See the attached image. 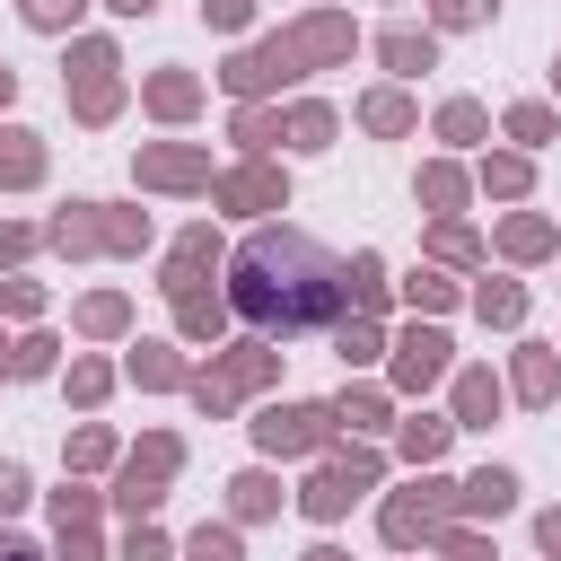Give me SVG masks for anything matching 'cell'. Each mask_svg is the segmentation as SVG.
<instances>
[{"mask_svg": "<svg viewBox=\"0 0 561 561\" xmlns=\"http://www.w3.org/2000/svg\"><path fill=\"white\" fill-rule=\"evenodd\" d=\"M342 263L307 237V228H263V237H245V254H237V316L245 324H263V333H316V324H333V307H342Z\"/></svg>", "mask_w": 561, "mask_h": 561, "instance_id": "6da1fadb", "label": "cell"}, {"mask_svg": "<svg viewBox=\"0 0 561 561\" xmlns=\"http://www.w3.org/2000/svg\"><path fill=\"white\" fill-rule=\"evenodd\" d=\"M368 482H377V465H368V456H351V465L316 473V482H307V517H342V508H351Z\"/></svg>", "mask_w": 561, "mask_h": 561, "instance_id": "7a4b0ae2", "label": "cell"}, {"mask_svg": "<svg viewBox=\"0 0 561 561\" xmlns=\"http://www.w3.org/2000/svg\"><path fill=\"white\" fill-rule=\"evenodd\" d=\"M79 114L88 123L114 114V44H79Z\"/></svg>", "mask_w": 561, "mask_h": 561, "instance_id": "3957f363", "label": "cell"}, {"mask_svg": "<svg viewBox=\"0 0 561 561\" xmlns=\"http://www.w3.org/2000/svg\"><path fill=\"white\" fill-rule=\"evenodd\" d=\"M324 421H333V412H316V403H280V412H263L254 430H263V447H289V456H298V447L324 438Z\"/></svg>", "mask_w": 561, "mask_h": 561, "instance_id": "277c9868", "label": "cell"}, {"mask_svg": "<svg viewBox=\"0 0 561 561\" xmlns=\"http://www.w3.org/2000/svg\"><path fill=\"white\" fill-rule=\"evenodd\" d=\"M447 368V333H403L394 342V386H430Z\"/></svg>", "mask_w": 561, "mask_h": 561, "instance_id": "5b68a950", "label": "cell"}, {"mask_svg": "<svg viewBox=\"0 0 561 561\" xmlns=\"http://www.w3.org/2000/svg\"><path fill=\"white\" fill-rule=\"evenodd\" d=\"M500 412V386H491V368H465L456 377V430H482Z\"/></svg>", "mask_w": 561, "mask_h": 561, "instance_id": "8992f818", "label": "cell"}, {"mask_svg": "<svg viewBox=\"0 0 561 561\" xmlns=\"http://www.w3.org/2000/svg\"><path fill=\"white\" fill-rule=\"evenodd\" d=\"M219 202H228V210H272V202H280V175L245 167V175H228V184H219Z\"/></svg>", "mask_w": 561, "mask_h": 561, "instance_id": "52a82bcc", "label": "cell"}, {"mask_svg": "<svg viewBox=\"0 0 561 561\" xmlns=\"http://www.w3.org/2000/svg\"><path fill=\"white\" fill-rule=\"evenodd\" d=\"M421 491H430V500H394V508H386V535H394V543H412V535H430V517H438V500H447L438 482H421Z\"/></svg>", "mask_w": 561, "mask_h": 561, "instance_id": "ba28073f", "label": "cell"}, {"mask_svg": "<svg viewBox=\"0 0 561 561\" xmlns=\"http://www.w3.org/2000/svg\"><path fill=\"white\" fill-rule=\"evenodd\" d=\"M140 175H149V184H202V158H193V149H149Z\"/></svg>", "mask_w": 561, "mask_h": 561, "instance_id": "9c48e42d", "label": "cell"}, {"mask_svg": "<svg viewBox=\"0 0 561 561\" xmlns=\"http://www.w3.org/2000/svg\"><path fill=\"white\" fill-rule=\"evenodd\" d=\"M508 500H517V473H500V465H491V473H473V482H465V508H482V517H500V508H508Z\"/></svg>", "mask_w": 561, "mask_h": 561, "instance_id": "30bf717a", "label": "cell"}, {"mask_svg": "<svg viewBox=\"0 0 561 561\" xmlns=\"http://www.w3.org/2000/svg\"><path fill=\"white\" fill-rule=\"evenodd\" d=\"M35 167H44L35 140H26V131H0V175H9V184H35Z\"/></svg>", "mask_w": 561, "mask_h": 561, "instance_id": "8fae6325", "label": "cell"}, {"mask_svg": "<svg viewBox=\"0 0 561 561\" xmlns=\"http://www.w3.org/2000/svg\"><path fill=\"white\" fill-rule=\"evenodd\" d=\"M377 53H386L394 70H430V35H412V26H394V35L377 44Z\"/></svg>", "mask_w": 561, "mask_h": 561, "instance_id": "7c38bea8", "label": "cell"}, {"mask_svg": "<svg viewBox=\"0 0 561 561\" xmlns=\"http://www.w3.org/2000/svg\"><path fill=\"white\" fill-rule=\"evenodd\" d=\"M359 123H368V131H403V123H412V105L386 88V96H368V105H359Z\"/></svg>", "mask_w": 561, "mask_h": 561, "instance_id": "4fadbf2b", "label": "cell"}, {"mask_svg": "<svg viewBox=\"0 0 561 561\" xmlns=\"http://www.w3.org/2000/svg\"><path fill=\"white\" fill-rule=\"evenodd\" d=\"M289 140H298V149H324V140H333V114H324V105H298V114H289Z\"/></svg>", "mask_w": 561, "mask_h": 561, "instance_id": "5bb4252c", "label": "cell"}, {"mask_svg": "<svg viewBox=\"0 0 561 561\" xmlns=\"http://www.w3.org/2000/svg\"><path fill=\"white\" fill-rule=\"evenodd\" d=\"M517 394H526V403L552 394V351H526V359H517Z\"/></svg>", "mask_w": 561, "mask_h": 561, "instance_id": "9a60e30c", "label": "cell"}, {"mask_svg": "<svg viewBox=\"0 0 561 561\" xmlns=\"http://www.w3.org/2000/svg\"><path fill=\"white\" fill-rule=\"evenodd\" d=\"M447 430H456V421H412V430H403V456H412V465H430V456L447 447Z\"/></svg>", "mask_w": 561, "mask_h": 561, "instance_id": "2e32d148", "label": "cell"}, {"mask_svg": "<svg viewBox=\"0 0 561 561\" xmlns=\"http://www.w3.org/2000/svg\"><path fill=\"white\" fill-rule=\"evenodd\" d=\"M184 298V333H219V298H202V289H175Z\"/></svg>", "mask_w": 561, "mask_h": 561, "instance_id": "e0dca14e", "label": "cell"}, {"mask_svg": "<svg viewBox=\"0 0 561 561\" xmlns=\"http://www.w3.org/2000/svg\"><path fill=\"white\" fill-rule=\"evenodd\" d=\"M482 316H491V324H517V316H526V298L500 280V289H482Z\"/></svg>", "mask_w": 561, "mask_h": 561, "instance_id": "ac0fdd59", "label": "cell"}, {"mask_svg": "<svg viewBox=\"0 0 561 561\" xmlns=\"http://www.w3.org/2000/svg\"><path fill=\"white\" fill-rule=\"evenodd\" d=\"M272 500H280V491H272V482H263V473H245V482H237V517H263V508H272Z\"/></svg>", "mask_w": 561, "mask_h": 561, "instance_id": "d6986e66", "label": "cell"}, {"mask_svg": "<svg viewBox=\"0 0 561 561\" xmlns=\"http://www.w3.org/2000/svg\"><path fill=\"white\" fill-rule=\"evenodd\" d=\"M193 561H237V535H228V526H202V535H193Z\"/></svg>", "mask_w": 561, "mask_h": 561, "instance_id": "ffe728a7", "label": "cell"}, {"mask_svg": "<svg viewBox=\"0 0 561 561\" xmlns=\"http://www.w3.org/2000/svg\"><path fill=\"white\" fill-rule=\"evenodd\" d=\"M88 0H26V26H70Z\"/></svg>", "mask_w": 561, "mask_h": 561, "instance_id": "44dd1931", "label": "cell"}, {"mask_svg": "<svg viewBox=\"0 0 561 561\" xmlns=\"http://www.w3.org/2000/svg\"><path fill=\"white\" fill-rule=\"evenodd\" d=\"M438 131H447V140H473V131H482V105H447Z\"/></svg>", "mask_w": 561, "mask_h": 561, "instance_id": "7402d4cb", "label": "cell"}, {"mask_svg": "<svg viewBox=\"0 0 561 561\" xmlns=\"http://www.w3.org/2000/svg\"><path fill=\"white\" fill-rule=\"evenodd\" d=\"M508 131H517V140H552V114H543V105H517Z\"/></svg>", "mask_w": 561, "mask_h": 561, "instance_id": "603a6c76", "label": "cell"}, {"mask_svg": "<svg viewBox=\"0 0 561 561\" xmlns=\"http://www.w3.org/2000/svg\"><path fill=\"white\" fill-rule=\"evenodd\" d=\"M543 245H552L543 219H517V228H508V254H543Z\"/></svg>", "mask_w": 561, "mask_h": 561, "instance_id": "cb8c5ba5", "label": "cell"}, {"mask_svg": "<svg viewBox=\"0 0 561 561\" xmlns=\"http://www.w3.org/2000/svg\"><path fill=\"white\" fill-rule=\"evenodd\" d=\"M342 421H351V430H377L386 403H377V394H342Z\"/></svg>", "mask_w": 561, "mask_h": 561, "instance_id": "d4e9b609", "label": "cell"}, {"mask_svg": "<svg viewBox=\"0 0 561 561\" xmlns=\"http://www.w3.org/2000/svg\"><path fill=\"white\" fill-rule=\"evenodd\" d=\"M149 96H158V114H184V105H193V79H158Z\"/></svg>", "mask_w": 561, "mask_h": 561, "instance_id": "484cf974", "label": "cell"}, {"mask_svg": "<svg viewBox=\"0 0 561 561\" xmlns=\"http://www.w3.org/2000/svg\"><path fill=\"white\" fill-rule=\"evenodd\" d=\"M131 377H140V386H167V377H175V359H167V351H140V359H131Z\"/></svg>", "mask_w": 561, "mask_h": 561, "instance_id": "4316f807", "label": "cell"}, {"mask_svg": "<svg viewBox=\"0 0 561 561\" xmlns=\"http://www.w3.org/2000/svg\"><path fill=\"white\" fill-rule=\"evenodd\" d=\"M26 508V465H0V517Z\"/></svg>", "mask_w": 561, "mask_h": 561, "instance_id": "83f0119b", "label": "cell"}, {"mask_svg": "<svg viewBox=\"0 0 561 561\" xmlns=\"http://www.w3.org/2000/svg\"><path fill=\"white\" fill-rule=\"evenodd\" d=\"M482 175H491V193H517V184H526V167H517V158H491Z\"/></svg>", "mask_w": 561, "mask_h": 561, "instance_id": "f1b7e54d", "label": "cell"}, {"mask_svg": "<svg viewBox=\"0 0 561 561\" xmlns=\"http://www.w3.org/2000/svg\"><path fill=\"white\" fill-rule=\"evenodd\" d=\"M123 324V298H88V333H114Z\"/></svg>", "mask_w": 561, "mask_h": 561, "instance_id": "f546056e", "label": "cell"}, {"mask_svg": "<svg viewBox=\"0 0 561 561\" xmlns=\"http://www.w3.org/2000/svg\"><path fill=\"white\" fill-rule=\"evenodd\" d=\"M342 359H377V324H351L342 333Z\"/></svg>", "mask_w": 561, "mask_h": 561, "instance_id": "4dcf8cb0", "label": "cell"}, {"mask_svg": "<svg viewBox=\"0 0 561 561\" xmlns=\"http://www.w3.org/2000/svg\"><path fill=\"white\" fill-rule=\"evenodd\" d=\"M245 9H254V0H202V18H210V26H245Z\"/></svg>", "mask_w": 561, "mask_h": 561, "instance_id": "1f68e13d", "label": "cell"}, {"mask_svg": "<svg viewBox=\"0 0 561 561\" xmlns=\"http://www.w3.org/2000/svg\"><path fill=\"white\" fill-rule=\"evenodd\" d=\"M430 9H438V26H473L482 18V0H430Z\"/></svg>", "mask_w": 561, "mask_h": 561, "instance_id": "d6a6232c", "label": "cell"}, {"mask_svg": "<svg viewBox=\"0 0 561 561\" xmlns=\"http://www.w3.org/2000/svg\"><path fill=\"white\" fill-rule=\"evenodd\" d=\"M61 561H96V543H88V526H61Z\"/></svg>", "mask_w": 561, "mask_h": 561, "instance_id": "836d02e7", "label": "cell"}, {"mask_svg": "<svg viewBox=\"0 0 561 561\" xmlns=\"http://www.w3.org/2000/svg\"><path fill=\"white\" fill-rule=\"evenodd\" d=\"M123 561H167V543H158V535H149V526H140V535H131V552H123Z\"/></svg>", "mask_w": 561, "mask_h": 561, "instance_id": "e575fe53", "label": "cell"}, {"mask_svg": "<svg viewBox=\"0 0 561 561\" xmlns=\"http://www.w3.org/2000/svg\"><path fill=\"white\" fill-rule=\"evenodd\" d=\"M543 552H561V508H552V517H543Z\"/></svg>", "mask_w": 561, "mask_h": 561, "instance_id": "d590c367", "label": "cell"}, {"mask_svg": "<svg viewBox=\"0 0 561 561\" xmlns=\"http://www.w3.org/2000/svg\"><path fill=\"white\" fill-rule=\"evenodd\" d=\"M105 9H123V18H149V9H158V0H105Z\"/></svg>", "mask_w": 561, "mask_h": 561, "instance_id": "8d00e7d4", "label": "cell"}, {"mask_svg": "<svg viewBox=\"0 0 561 561\" xmlns=\"http://www.w3.org/2000/svg\"><path fill=\"white\" fill-rule=\"evenodd\" d=\"M0 561H35V543H0Z\"/></svg>", "mask_w": 561, "mask_h": 561, "instance_id": "74e56055", "label": "cell"}, {"mask_svg": "<svg viewBox=\"0 0 561 561\" xmlns=\"http://www.w3.org/2000/svg\"><path fill=\"white\" fill-rule=\"evenodd\" d=\"M9 368H18V359H9V342H0V377H9Z\"/></svg>", "mask_w": 561, "mask_h": 561, "instance_id": "f35d334b", "label": "cell"}, {"mask_svg": "<svg viewBox=\"0 0 561 561\" xmlns=\"http://www.w3.org/2000/svg\"><path fill=\"white\" fill-rule=\"evenodd\" d=\"M9 88H18V79H9V70H0V105H9Z\"/></svg>", "mask_w": 561, "mask_h": 561, "instance_id": "ab89813d", "label": "cell"}, {"mask_svg": "<svg viewBox=\"0 0 561 561\" xmlns=\"http://www.w3.org/2000/svg\"><path fill=\"white\" fill-rule=\"evenodd\" d=\"M307 561H342V552H307Z\"/></svg>", "mask_w": 561, "mask_h": 561, "instance_id": "60d3db41", "label": "cell"}, {"mask_svg": "<svg viewBox=\"0 0 561 561\" xmlns=\"http://www.w3.org/2000/svg\"><path fill=\"white\" fill-rule=\"evenodd\" d=\"M552 79H561V70H552Z\"/></svg>", "mask_w": 561, "mask_h": 561, "instance_id": "b9f144b4", "label": "cell"}]
</instances>
